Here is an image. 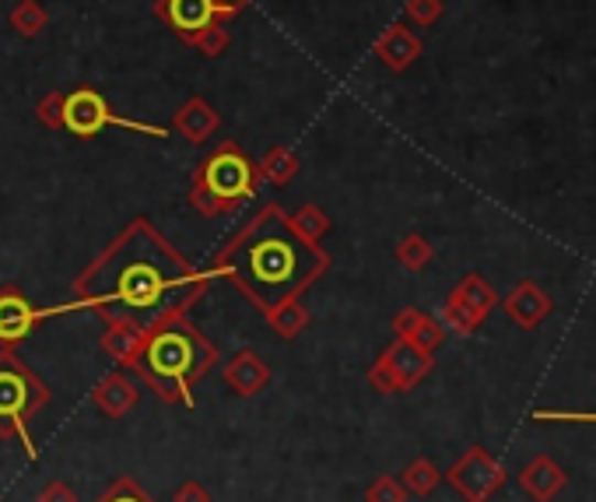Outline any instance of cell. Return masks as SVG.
I'll return each mask as SVG.
<instances>
[{
    "instance_id": "obj_1",
    "label": "cell",
    "mask_w": 596,
    "mask_h": 502,
    "mask_svg": "<svg viewBox=\"0 0 596 502\" xmlns=\"http://www.w3.org/2000/svg\"><path fill=\"white\" fill-rule=\"evenodd\" d=\"M210 281V270L189 264L155 225L138 218L74 278V302L64 309H91L106 323L151 327L172 313H189Z\"/></svg>"
},
{
    "instance_id": "obj_2",
    "label": "cell",
    "mask_w": 596,
    "mask_h": 502,
    "mask_svg": "<svg viewBox=\"0 0 596 502\" xmlns=\"http://www.w3.org/2000/svg\"><path fill=\"white\" fill-rule=\"evenodd\" d=\"M326 270L330 254L305 239L281 204H263L210 260V275L232 281L263 317L288 299H302Z\"/></svg>"
},
{
    "instance_id": "obj_3",
    "label": "cell",
    "mask_w": 596,
    "mask_h": 502,
    "mask_svg": "<svg viewBox=\"0 0 596 502\" xmlns=\"http://www.w3.org/2000/svg\"><path fill=\"white\" fill-rule=\"evenodd\" d=\"M218 365V348L186 313L144 327L130 370L165 404H194V386Z\"/></svg>"
},
{
    "instance_id": "obj_4",
    "label": "cell",
    "mask_w": 596,
    "mask_h": 502,
    "mask_svg": "<svg viewBox=\"0 0 596 502\" xmlns=\"http://www.w3.org/2000/svg\"><path fill=\"white\" fill-rule=\"evenodd\" d=\"M257 186L260 180L253 159L236 141H221L189 177V204L204 218H221L239 211L246 201H253Z\"/></svg>"
},
{
    "instance_id": "obj_5",
    "label": "cell",
    "mask_w": 596,
    "mask_h": 502,
    "mask_svg": "<svg viewBox=\"0 0 596 502\" xmlns=\"http://www.w3.org/2000/svg\"><path fill=\"white\" fill-rule=\"evenodd\" d=\"M50 404V386L40 373L14 352L0 348V439H22L29 460H35V442L29 436V418Z\"/></svg>"
},
{
    "instance_id": "obj_6",
    "label": "cell",
    "mask_w": 596,
    "mask_h": 502,
    "mask_svg": "<svg viewBox=\"0 0 596 502\" xmlns=\"http://www.w3.org/2000/svg\"><path fill=\"white\" fill-rule=\"evenodd\" d=\"M106 127H120V130H133V133H148V138H169L165 127L155 124H141V120H127L117 109H112L95 88H74L64 99V130L74 133V138H95Z\"/></svg>"
},
{
    "instance_id": "obj_7",
    "label": "cell",
    "mask_w": 596,
    "mask_h": 502,
    "mask_svg": "<svg viewBox=\"0 0 596 502\" xmlns=\"http://www.w3.org/2000/svg\"><path fill=\"white\" fill-rule=\"evenodd\" d=\"M435 359L408 338H397L369 370V386L376 394H408L432 373Z\"/></svg>"
},
{
    "instance_id": "obj_8",
    "label": "cell",
    "mask_w": 596,
    "mask_h": 502,
    "mask_svg": "<svg viewBox=\"0 0 596 502\" xmlns=\"http://www.w3.org/2000/svg\"><path fill=\"white\" fill-rule=\"evenodd\" d=\"M442 478H446L467 502H488L506 485V468L485 447H470Z\"/></svg>"
},
{
    "instance_id": "obj_9",
    "label": "cell",
    "mask_w": 596,
    "mask_h": 502,
    "mask_svg": "<svg viewBox=\"0 0 596 502\" xmlns=\"http://www.w3.org/2000/svg\"><path fill=\"white\" fill-rule=\"evenodd\" d=\"M155 14L169 32H176L183 39V43L197 39L204 29L218 25V22H232L215 0H155Z\"/></svg>"
},
{
    "instance_id": "obj_10",
    "label": "cell",
    "mask_w": 596,
    "mask_h": 502,
    "mask_svg": "<svg viewBox=\"0 0 596 502\" xmlns=\"http://www.w3.org/2000/svg\"><path fill=\"white\" fill-rule=\"evenodd\" d=\"M53 313H67V309H35L22 288L4 285L0 288V348H14L18 341H25L35 331V323Z\"/></svg>"
},
{
    "instance_id": "obj_11",
    "label": "cell",
    "mask_w": 596,
    "mask_h": 502,
    "mask_svg": "<svg viewBox=\"0 0 596 502\" xmlns=\"http://www.w3.org/2000/svg\"><path fill=\"white\" fill-rule=\"evenodd\" d=\"M502 309H506V317L519 327V331H537V327L548 320L554 302L537 281H519L512 292L502 299Z\"/></svg>"
},
{
    "instance_id": "obj_12",
    "label": "cell",
    "mask_w": 596,
    "mask_h": 502,
    "mask_svg": "<svg viewBox=\"0 0 596 502\" xmlns=\"http://www.w3.org/2000/svg\"><path fill=\"white\" fill-rule=\"evenodd\" d=\"M221 376H225V386H228V391H232L236 397H257V394L267 391V383H271V365H267L263 355L249 352V348H246V352L228 359Z\"/></svg>"
},
{
    "instance_id": "obj_13",
    "label": "cell",
    "mask_w": 596,
    "mask_h": 502,
    "mask_svg": "<svg viewBox=\"0 0 596 502\" xmlns=\"http://www.w3.org/2000/svg\"><path fill=\"white\" fill-rule=\"evenodd\" d=\"M376 56L382 61V67H390L393 74H403L408 71L418 56H421V50H425V43L403 25V22H393L390 29H382V35L376 39Z\"/></svg>"
},
{
    "instance_id": "obj_14",
    "label": "cell",
    "mask_w": 596,
    "mask_h": 502,
    "mask_svg": "<svg viewBox=\"0 0 596 502\" xmlns=\"http://www.w3.org/2000/svg\"><path fill=\"white\" fill-rule=\"evenodd\" d=\"M138 397H141L138 386L123 373H106L91 386V404L109 418H127L133 412V404H138Z\"/></svg>"
},
{
    "instance_id": "obj_15",
    "label": "cell",
    "mask_w": 596,
    "mask_h": 502,
    "mask_svg": "<svg viewBox=\"0 0 596 502\" xmlns=\"http://www.w3.org/2000/svg\"><path fill=\"white\" fill-rule=\"evenodd\" d=\"M568 485V474H565V468L557 460H551V457H533L527 468H523V474H519V489H523L530 499H537V502H551L557 492H562Z\"/></svg>"
},
{
    "instance_id": "obj_16",
    "label": "cell",
    "mask_w": 596,
    "mask_h": 502,
    "mask_svg": "<svg viewBox=\"0 0 596 502\" xmlns=\"http://www.w3.org/2000/svg\"><path fill=\"white\" fill-rule=\"evenodd\" d=\"M172 127H176L189 145H204V141H210L218 133L221 116H218V109L210 106L207 99L194 95V99H186L176 109V120H172Z\"/></svg>"
},
{
    "instance_id": "obj_17",
    "label": "cell",
    "mask_w": 596,
    "mask_h": 502,
    "mask_svg": "<svg viewBox=\"0 0 596 502\" xmlns=\"http://www.w3.org/2000/svg\"><path fill=\"white\" fill-rule=\"evenodd\" d=\"M449 299H453V302H459L464 309H470V313H474L480 323H485V317H488L491 309L498 306L495 288H491L485 278H480V275H474V270H470V275H464V278L456 281V288L449 292Z\"/></svg>"
},
{
    "instance_id": "obj_18",
    "label": "cell",
    "mask_w": 596,
    "mask_h": 502,
    "mask_svg": "<svg viewBox=\"0 0 596 502\" xmlns=\"http://www.w3.org/2000/svg\"><path fill=\"white\" fill-rule=\"evenodd\" d=\"M141 338H144V327L127 323V320H109L106 323V334H102V352L112 362L130 365L133 355H138V348H141Z\"/></svg>"
},
{
    "instance_id": "obj_19",
    "label": "cell",
    "mask_w": 596,
    "mask_h": 502,
    "mask_svg": "<svg viewBox=\"0 0 596 502\" xmlns=\"http://www.w3.org/2000/svg\"><path fill=\"white\" fill-rule=\"evenodd\" d=\"M299 169H302L299 154H295L292 148L278 145V148H271V151H267L263 159H260L257 180H260V183H271V186H288V183L299 177Z\"/></svg>"
},
{
    "instance_id": "obj_20",
    "label": "cell",
    "mask_w": 596,
    "mask_h": 502,
    "mask_svg": "<svg viewBox=\"0 0 596 502\" xmlns=\"http://www.w3.org/2000/svg\"><path fill=\"white\" fill-rule=\"evenodd\" d=\"M267 323H271V331L284 341H295L305 327H310V309L302 306V299H288L281 306H274L271 313H267Z\"/></svg>"
},
{
    "instance_id": "obj_21",
    "label": "cell",
    "mask_w": 596,
    "mask_h": 502,
    "mask_svg": "<svg viewBox=\"0 0 596 502\" xmlns=\"http://www.w3.org/2000/svg\"><path fill=\"white\" fill-rule=\"evenodd\" d=\"M438 481H442V474H438V468L429 460V457H414L408 468H403V474H400V485H403V492L408 495H432L435 489H438Z\"/></svg>"
},
{
    "instance_id": "obj_22",
    "label": "cell",
    "mask_w": 596,
    "mask_h": 502,
    "mask_svg": "<svg viewBox=\"0 0 596 502\" xmlns=\"http://www.w3.org/2000/svg\"><path fill=\"white\" fill-rule=\"evenodd\" d=\"M8 22H11V29L18 35L35 39L50 25V11L40 4V0H18V4L11 8V14H8Z\"/></svg>"
},
{
    "instance_id": "obj_23",
    "label": "cell",
    "mask_w": 596,
    "mask_h": 502,
    "mask_svg": "<svg viewBox=\"0 0 596 502\" xmlns=\"http://www.w3.org/2000/svg\"><path fill=\"white\" fill-rule=\"evenodd\" d=\"M292 225L302 232L305 239H313V243H323L326 232L334 228L330 215H326V211L316 207V204H302L299 211H292Z\"/></svg>"
},
{
    "instance_id": "obj_24",
    "label": "cell",
    "mask_w": 596,
    "mask_h": 502,
    "mask_svg": "<svg viewBox=\"0 0 596 502\" xmlns=\"http://www.w3.org/2000/svg\"><path fill=\"white\" fill-rule=\"evenodd\" d=\"M397 260L408 267V270H425L429 264H432V243L425 239V236H418V232H411V236H403L400 243H397Z\"/></svg>"
},
{
    "instance_id": "obj_25",
    "label": "cell",
    "mask_w": 596,
    "mask_h": 502,
    "mask_svg": "<svg viewBox=\"0 0 596 502\" xmlns=\"http://www.w3.org/2000/svg\"><path fill=\"white\" fill-rule=\"evenodd\" d=\"M438 323L446 327V334H456V338H470L477 327H480V320L470 313V309H464L459 302H453V299H446L442 302V309H438Z\"/></svg>"
},
{
    "instance_id": "obj_26",
    "label": "cell",
    "mask_w": 596,
    "mask_h": 502,
    "mask_svg": "<svg viewBox=\"0 0 596 502\" xmlns=\"http://www.w3.org/2000/svg\"><path fill=\"white\" fill-rule=\"evenodd\" d=\"M408 341H414L421 352H429V355H435L438 352V344L446 341V327L438 323V317H421V323L414 327V334L408 338Z\"/></svg>"
},
{
    "instance_id": "obj_27",
    "label": "cell",
    "mask_w": 596,
    "mask_h": 502,
    "mask_svg": "<svg viewBox=\"0 0 596 502\" xmlns=\"http://www.w3.org/2000/svg\"><path fill=\"white\" fill-rule=\"evenodd\" d=\"M228 43H232V35H228V22L210 25L197 39H189V46L201 50V56H221L228 50Z\"/></svg>"
},
{
    "instance_id": "obj_28",
    "label": "cell",
    "mask_w": 596,
    "mask_h": 502,
    "mask_svg": "<svg viewBox=\"0 0 596 502\" xmlns=\"http://www.w3.org/2000/svg\"><path fill=\"white\" fill-rule=\"evenodd\" d=\"M442 11H446V4H442V0H408V4H403V14H408V22L418 25V29L435 25L438 18H442Z\"/></svg>"
},
{
    "instance_id": "obj_29",
    "label": "cell",
    "mask_w": 596,
    "mask_h": 502,
    "mask_svg": "<svg viewBox=\"0 0 596 502\" xmlns=\"http://www.w3.org/2000/svg\"><path fill=\"white\" fill-rule=\"evenodd\" d=\"M365 502H408V492H403L400 478L393 474H379L369 489H365Z\"/></svg>"
},
{
    "instance_id": "obj_30",
    "label": "cell",
    "mask_w": 596,
    "mask_h": 502,
    "mask_svg": "<svg viewBox=\"0 0 596 502\" xmlns=\"http://www.w3.org/2000/svg\"><path fill=\"white\" fill-rule=\"evenodd\" d=\"M95 502H155L133 478H117V485H109Z\"/></svg>"
},
{
    "instance_id": "obj_31",
    "label": "cell",
    "mask_w": 596,
    "mask_h": 502,
    "mask_svg": "<svg viewBox=\"0 0 596 502\" xmlns=\"http://www.w3.org/2000/svg\"><path fill=\"white\" fill-rule=\"evenodd\" d=\"M64 99H67V92H46L43 99H40V106H35L40 120L50 130H64Z\"/></svg>"
},
{
    "instance_id": "obj_32",
    "label": "cell",
    "mask_w": 596,
    "mask_h": 502,
    "mask_svg": "<svg viewBox=\"0 0 596 502\" xmlns=\"http://www.w3.org/2000/svg\"><path fill=\"white\" fill-rule=\"evenodd\" d=\"M421 317H425V313H421V309H414V306L400 309V313L393 317V334H397V338H411L414 327L421 323Z\"/></svg>"
},
{
    "instance_id": "obj_33",
    "label": "cell",
    "mask_w": 596,
    "mask_h": 502,
    "mask_svg": "<svg viewBox=\"0 0 596 502\" xmlns=\"http://www.w3.org/2000/svg\"><path fill=\"white\" fill-rule=\"evenodd\" d=\"M40 502H78V492H74L67 481H50L40 492Z\"/></svg>"
},
{
    "instance_id": "obj_34",
    "label": "cell",
    "mask_w": 596,
    "mask_h": 502,
    "mask_svg": "<svg viewBox=\"0 0 596 502\" xmlns=\"http://www.w3.org/2000/svg\"><path fill=\"white\" fill-rule=\"evenodd\" d=\"M172 502H210V492L201 485V481H183L176 495H172Z\"/></svg>"
},
{
    "instance_id": "obj_35",
    "label": "cell",
    "mask_w": 596,
    "mask_h": 502,
    "mask_svg": "<svg viewBox=\"0 0 596 502\" xmlns=\"http://www.w3.org/2000/svg\"><path fill=\"white\" fill-rule=\"evenodd\" d=\"M215 4H218L228 18H236V14H242L249 4H253V0H215Z\"/></svg>"
}]
</instances>
